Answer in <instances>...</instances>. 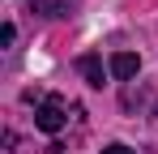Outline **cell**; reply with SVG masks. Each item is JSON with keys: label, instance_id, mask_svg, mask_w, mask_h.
Returning <instances> with one entry per match:
<instances>
[{"label": "cell", "instance_id": "6", "mask_svg": "<svg viewBox=\"0 0 158 154\" xmlns=\"http://www.w3.org/2000/svg\"><path fill=\"white\" fill-rule=\"evenodd\" d=\"M103 154H132V150H128V146H120V141H115V146H107Z\"/></svg>", "mask_w": 158, "mask_h": 154}, {"label": "cell", "instance_id": "1", "mask_svg": "<svg viewBox=\"0 0 158 154\" xmlns=\"http://www.w3.org/2000/svg\"><path fill=\"white\" fill-rule=\"evenodd\" d=\"M34 124L43 128V133H60V128L69 124V116H64V99H60V94H47V99L39 103V111H34Z\"/></svg>", "mask_w": 158, "mask_h": 154}, {"label": "cell", "instance_id": "3", "mask_svg": "<svg viewBox=\"0 0 158 154\" xmlns=\"http://www.w3.org/2000/svg\"><path fill=\"white\" fill-rule=\"evenodd\" d=\"M77 73L90 81V86H103V77L111 73V69H103V60L94 56V51H85V56H77Z\"/></svg>", "mask_w": 158, "mask_h": 154}, {"label": "cell", "instance_id": "5", "mask_svg": "<svg viewBox=\"0 0 158 154\" xmlns=\"http://www.w3.org/2000/svg\"><path fill=\"white\" fill-rule=\"evenodd\" d=\"M13 39H17V26H13V22H4V30H0V43H4V47H9V43H13Z\"/></svg>", "mask_w": 158, "mask_h": 154}, {"label": "cell", "instance_id": "4", "mask_svg": "<svg viewBox=\"0 0 158 154\" xmlns=\"http://www.w3.org/2000/svg\"><path fill=\"white\" fill-rule=\"evenodd\" d=\"M81 0H34V13L39 17H73Z\"/></svg>", "mask_w": 158, "mask_h": 154}, {"label": "cell", "instance_id": "2", "mask_svg": "<svg viewBox=\"0 0 158 154\" xmlns=\"http://www.w3.org/2000/svg\"><path fill=\"white\" fill-rule=\"evenodd\" d=\"M107 69H111L115 81H128V77H137V69H141V56H132V51H115V56L107 60Z\"/></svg>", "mask_w": 158, "mask_h": 154}]
</instances>
